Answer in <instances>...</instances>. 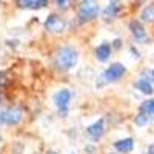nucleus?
Returning <instances> with one entry per match:
<instances>
[{"mask_svg":"<svg viewBox=\"0 0 154 154\" xmlns=\"http://www.w3.org/2000/svg\"><path fill=\"white\" fill-rule=\"evenodd\" d=\"M77 59H79V54L72 46H63L57 51V54L54 57V62L59 69L62 71H69L75 66Z\"/></svg>","mask_w":154,"mask_h":154,"instance_id":"f257e3e1","label":"nucleus"},{"mask_svg":"<svg viewBox=\"0 0 154 154\" xmlns=\"http://www.w3.org/2000/svg\"><path fill=\"white\" fill-rule=\"evenodd\" d=\"M125 74V66L122 65V63H112V65L105 71V72H102L100 77H99V80L100 83H108V82H116V80H119L120 77Z\"/></svg>","mask_w":154,"mask_h":154,"instance_id":"f03ea898","label":"nucleus"},{"mask_svg":"<svg viewBox=\"0 0 154 154\" xmlns=\"http://www.w3.org/2000/svg\"><path fill=\"white\" fill-rule=\"evenodd\" d=\"M99 14V5L96 2H82L79 6V17L83 20H91L96 19Z\"/></svg>","mask_w":154,"mask_h":154,"instance_id":"7ed1b4c3","label":"nucleus"},{"mask_svg":"<svg viewBox=\"0 0 154 154\" xmlns=\"http://www.w3.org/2000/svg\"><path fill=\"white\" fill-rule=\"evenodd\" d=\"M71 91L69 89H60L59 93H56L54 96V103L57 106V109L60 112H65L68 109V105H69V100H71Z\"/></svg>","mask_w":154,"mask_h":154,"instance_id":"20e7f679","label":"nucleus"},{"mask_svg":"<svg viewBox=\"0 0 154 154\" xmlns=\"http://www.w3.org/2000/svg\"><path fill=\"white\" fill-rule=\"evenodd\" d=\"M22 120V111L19 108H9L2 111V123L3 125H16Z\"/></svg>","mask_w":154,"mask_h":154,"instance_id":"39448f33","label":"nucleus"},{"mask_svg":"<svg viewBox=\"0 0 154 154\" xmlns=\"http://www.w3.org/2000/svg\"><path fill=\"white\" fill-rule=\"evenodd\" d=\"M45 26L51 32H62L63 29H65L66 23H65V20H63L62 17H59L56 14H51V16H48V19L45 22Z\"/></svg>","mask_w":154,"mask_h":154,"instance_id":"423d86ee","label":"nucleus"},{"mask_svg":"<svg viewBox=\"0 0 154 154\" xmlns=\"http://www.w3.org/2000/svg\"><path fill=\"white\" fill-rule=\"evenodd\" d=\"M130 29H131V32H133V35H134V38L137 42H140V43L148 42V34H146L145 28L142 26L140 22H131L130 23Z\"/></svg>","mask_w":154,"mask_h":154,"instance_id":"0eeeda50","label":"nucleus"},{"mask_svg":"<svg viewBox=\"0 0 154 154\" xmlns=\"http://www.w3.org/2000/svg\"><path fill=\"white\" fill-rule=\"evenodd\" d=\"M89 139H93V140H97L102 137V134H103V120H97L96 123L93 125H89L88 126V130H86Z\"/></svg>","mask_w":154,"mask_h":154,"instance_id":"6e6552de","label":"nucleus"},{"mask_svg":"<svg viewBox=\"0 0 154 154\" xmlns=\"http://www.w3.org/2000/svg\"><path fill=\"white\" fill-rule=\"evenodd\" d=\"M109 56H111V46L108 43H102V45H99L96 48V57H97V60L105 62V60L109 59Z\"/></svg>","mask_w":154,"mask_h":154,"instance_id":"1a4fd4ad","label":"nucleus"},{"mask_svg":"<svg viewBox=\"0 0 154 154\" xmlns=\"http://www.w3.org/2000/svg\"><path fill=\"white\" fill-rule=\"evenodd\" d=\"M116 149L120 151V152H128L134 148V140L133 139H123V140H119V142L114 143Z\"/></svg>","mask_w":154,"mask_h":154,"instance_id":"9d476101","label":"nucleus"},{"mask_svg":"<svg viewBox=\"0 0 154 154\" xmlns=\"http://www.w3.org/2000/svg\"><path fill=\"white\" fill-rule=\"evenodd\" d=\"M117 11H119V3H117V2H109L108 6H106L105 11H103V19L112 20V19L116 17V14H117Z\"/></svg>","mask_w":154,"mask_h":154,"instance_id":"9b49d317","label":"nucleus"},{"mask_svg":"<svg viewBox=\"0 0 154 154\" xmlns=\"http://www.w3.org/2000/svg\"><path fill=\"white\" fill-rule=\"evenodd\" d=\"M136 88L139 89L140 93H143V94H151L152 93V85L146 79H139L136 82Z\"/></svg>","mask_w":154,"mask_h":154,"instance_id":"f8f14e48","label":"nucleus"},{"mask_svg":"<svg viewBox=\"0 0 154 154\" xmlns=\"http://www.w3.org/2000/svg\"><path fill=\"white\" fill-rule=\"evenodd\" d=\"M19 5H20V6H23V8L37 9V8L46 6V2H42V0H20V2H19Z\"/></svg>","mask_w":154,"mask_h":154,"instance_id":"ddd939ff","label":"nucleus"},{"mask_svg":"<svg viewBox=\"0 0 154 154\" xmlns=\"http://www.w3.org/2000/svg\"><path fill=\"white\" fill-rule=\"evenodd\" d=\"M140 111L146 116H154V99L145 100L142 103V106H140Z\"/></svg>","mask_w":154,"mask_h":154,"instance_id":"4468645a","label":"nucleus"},{"mask_svg":"<svg viewBox=\"0 0 154 154\" xmlns=\"http://www.w3.org/2000/svg\"><path fill=\"white\" fill-rule=\"evenodd\" d=\"M142 20L145 22H152L154 20V5H148L142 9Z\"/></svg>","mask_w":154,"mask_h":154,"instance_id":"2eb2a0df","label":"nucleus"},{"mask_svg":"<svg viewBox=\"0 0 154 154\" xmlns=\"http://www.w3.org/2000/svg\"><path fill=\"white\" fill-rule=\"evenodd\" d=\"M148 120H149V119H148V116H146V114H143V112H140V114L137 116V117H136V120H134V122H136V125H137V126H145V125L148 123Z\"/></svg>","mask_w":154,"mask_h":154,"instance_id":"dca6fc26","label":"nucleus"},{"mask_svg":"<svg viewBox=\"0 0 154 154\" xmlns=\"http://www.w3.org/2000/svg\"><path fill=\"white\" fill-rule=\"evenodd\" d=\"M57 5H59L60 8H66V6L69 5V2H62V0H59V2H57Z\"/></svg>","mask_w":154,"mask_h":154,"instance_id":"f3484780","label":"nucleus"},{"mask_svg":"<svg viewBox=\"0 0 154 154\" xmlns=\"http://www.w3.org/2000/svg\"><path fill=\"white\" fill-rule=\"evenodd\" d=\"M148 154H154V145H149V148H148Z\"/></svg>","mask_w":154,"mask_h":154,"instance_id":"a211bd4d","label":"nucleus"},{"mask_svg":"<svg viewBox=\"0 0 154 154\" xmlns=\"http://www.w3.org/2000/svg\"><path fill=\"white\" fill-rule=\"evenodd\" d=\"M114 46L119 48V46H120V40H116V42H114Z\"/></svg>","mask_w":154,"mask_h":154,"instance_id":"6ab92c4d","label":"nucleus"},{"mask_svg":"<svg viewBox=\"0 0 154 154\" xmlns=\"http://www.w3.org/2000/svg\"><path fill=\"white\" fill-rule=\"evenodd\" d=\"M151 79H152V82H154V69L151 71Z\"/></svg>","mask_w":154,"mask_h":154,"instance_id":"aec40b11","label":"nucleus"},{"mask_svg":"<svg viewBox=\"0 0 154 154\" xmlns=\"http://www.w3.org/2000/svg\"><path fill=\"white\" fill-rule=\"evenodd\" d=\"M49 154H57V152H49Z\"/></svg>","mask_w":154,"mask_h":154,"instance_id":"412c9836","label":"nucleus"},{"mask_svg":"<svg viewBox=\"0 0 154 154\" xmlns=\"http://www.w3.org/2000/svg\"><path fill=\"white\" fill-rule=\"evenodd\" d=\"M71 154H74V152H71Z\"/></svg>","mask_w":154,"mask_h":154,"instance_id":"4be33fe9","label":"nucleus"},{"mask_svg":"<svg viewBox=\"0 0 154 154\" xmlns=\"http://www.w3.org/2000/svg\"><path fill=\"white\" fill-rule=\"evenodd\" d=\"M111 154H112V152H111Z\"/></svg>","mask_w":154,"mask_h":154,"instance_id":"5701e85b","label":"nucleus"}]
</instances>
